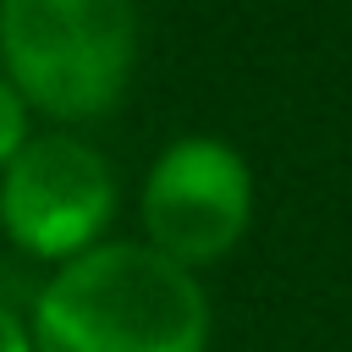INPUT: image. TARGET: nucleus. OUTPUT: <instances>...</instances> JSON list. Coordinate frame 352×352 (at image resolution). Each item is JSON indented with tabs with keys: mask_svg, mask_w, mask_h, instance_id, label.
<instances>
[{
	"mask_svg": "<svg viewBox=\"0 0 352 352\" xmlns=\"http://www.w3.org/2000/svg\"><path fill=\"white\" fill-rule=\"evenodd\" d=\"M28 319L38 352H209L214 336L204 280L143 236H110L44 270Z\"/></svg>",
	"mask_w": 352,
	"mask_h": 352,
	"instance_id": "obj_1",
	"label": "nucleus"
},
{
	"mask_svg": "<svg viewBox=\"0 0 352 352\" xmlns=\"http://www.w3.org/2000/svg\"><path fill=\"white\" fill-rule=\"evenodd\" d=\"M138 0H0V72L44 126L88 132L138 82Z\"/></svg>",
	"mask_w": 352,
	"mask_h": 352,
	"instance_id": "obj_2",
	"label": "nucleus"
},
{
	"mask_svg": "<svg viewBox=\"0 0 352 352\" xmlns=\"http://www.w3.org/2000/svg\"><path fill=\"white\" fill-rule=\"evenodd\" d=\"M121 214V176L110 154L72 126H38L0 170V236L11 253L60 270L110 242Z\"/></svg>",
	"mask_w": 352,
	"mask_h": 352,
	"instance_id": "obj_3",
	"label": "nucleus"
},
{
	"mask_svg": "<svg viewBox=\"0 0 352 352\" xmlns=\"http://www.w3.org/2000/svg\"><path fill=\"white\" fill-rule=\"evenodd\" d=\"M253 209H258L253 165L220 132L170 138L138 182L143 242L187 264L192 275H204L209 264H226L248 242Z\"/></svg>",
	"mask_w": 352,
	"mask_h": 352,
	"instance_id": "obj_4",
	"label": "nucleus"
},
{
	"mask_svg": "<svg viewBox=\"0 0 352 352\" xmlns=\"http://www.w3.org/2000/svg\"><path fill=\"white\" fill-rule=\"evenodd\" d=\"M33 132H38V116L28 110V99H22V94L11 88V77L0 72V170L16 160V148H22Z\"/></svg>",
	"mask_w": 352,
	"mask_h": 352,
	"instance_id": "obj_5",
	"label": "nucleus"
},
{
	"mask_svg": "<svg viewBox=\"0 0 352 352\" xmlns=\"http://www.w3.org/2000/svg\"><path fill=\"white\" fill-rule=\"evenodd\" d=\"M0 352H38V341H33V319H28V302L0 297Z\"/></svg>",
	"mask_w": 352,
	"mask_h": 352,
	"instance_id": "obj_6",
	"label": "nucleus"
}]
</instances>
